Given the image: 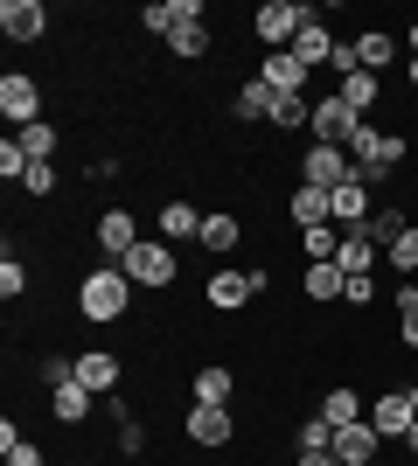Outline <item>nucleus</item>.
Returning <instances> with one entry per match:
<instances>
[{"mask_svg": "<svg viewBox=\"0 0 418 466\" xmlns=\"http://www.w3.org/2000/svg\"><path fill=\"white\" fill-rule=\"evenodd\" d=\"M307 126H314V97H279L265 133H307Z\"/></svg>", "mask_w": 418, "mask_h": 466, "instance_id": "31", "label": "nucleus"}, {"mask_svg": "<svg viewBox=\"0 0 418 466\" xmlns=\"http://www.w3.org/2000/svg\"><path fill=\"white\" fill-rule=\"evenodd\" d=\"M335 91L349 97V112H356V118H377V105H383V77H370V70H349V77H335Z\"/></svg>", "mask_w": 418, "mask_h": 466, "instance_id": "24", "label": "nucleus"}, {"mask_svg": "<svg viewBox=\"0 0 418 466\" xmlns=\"http://www.w3.org/2000/svg\"><path fill=\"white\" fill-rule=\"evenodd\" d=\"M404 42H412V56H418V15H412V21H404Z\"/></svg>", "mask_w": 418, "mask_h": 466, "instance_id": "42", "label": "nucleus"}, {"mask_svg": "<svg viewBox=\"0 0 418 466\" xmlns=\"http://www.w3.org/2000/svg\"><path fill=\"white\" fill-rule=\"evenodd\" d=\"M21 188L36 195V202H49V195H56V160H36V167L21 175Z\"/></svg>", "mask_w": 418, "mask_h": 466, "instance_id": "37", "label": "nucleus"}, {"mask_svg": "<svg viewBox=\"0 0 418 466\" xmlns=\"http://www.w3.org/2000/svg\"><path fill=\"white\" fill-rule=\"evenodd\" d=\"M404 397H412V410H418V376H412V383H404Z\"/></svg>", "mask_w": 418, "mask_h": 466, "instance_id": "44", "label": "nucleus"}, {"mask_svg": "<svg viewBox=\"0 0 418 466\" xmlns=\"http://www.w3.org/2000/svg\"><path fill=\"white\" fill-rule=\"evenodd\" d=\"M238 370L230 362H202L196 376H189V404H238Z\"/></svg>", "mask_w": 418, "mask_h": 466, "instance_id": "14", "label": "nucleus"}, {"mask_svg": "<svg viewBox=\"0 0 418 466\" xmlns=\"http://www.w3.org/2000/svg\"><path fill=\"white\" fill-rule=\"evenodd\" d=\"M293 181L335 195L342 181H356V160H349V147H321V139H307V154H300V175H293Z\"/></svg>", "mask_w": 418, "mask_h": 466, "instance_id": "7", "label": "nucleus"}, {"mask_svg": "<svg viewBox=\"0 0 418 466\" xmlns=\"http://www.w3.org/2000/svg\"><path fill=\"white\" fill-rule=\"evenodd\" d=\"M21 292H28V265L7 251V258H0V299H21Z\"/></svg>", "mask_w": 418, "mask_h": 466, "instance_id": "38", "label": "nucleus"}, {"mask_svg": "<svg viewBox=\"0 0 418 466\" xmlns=\"http://www.w3.org/2000/svg\"><path fill=\"white\" fill-rule=\"evenodd\" d=\"M272 466H300V460H272Z\"/></svg>", "mask_w": 418, "mask_h": 466, "instance_id": "45", "label": "nucleus"}, {"mask_svg": "<svg viewBox=\"0 0 418 466\" xmlns=\"http://www.w3.org/2000/svg\"><path fill=\"white\" fill-rule=\"evenodd\" d=\"M77 355V383L91 390V397H112V390L126 383V355L119 349H70Z\"/></svg>", "mask_w": 418, "mask_h": 466, "instance_id": "8", "label": "nucleus"}, {"mask_svg": "<svg viewBox=\"0 0 418 466\" xmlns=\"http://www.w3.org/2000/svg\"><path fill=\"white\" fill-rule=\"evenodd\" d=\"M342 286H349V272H342L335 258H328V265H300V299H314V307H342Z\"/></svg>", "mask_w": 418, "mask_h": 466, "instance_id": "21", "label": "nucleus"}, {"mask_svg": "<svg viewBox=\"0 0 418 466\" xmlns=\"http://www.w3.org/2000/svg\"><path fill=\"white\" fill-rule=\"evenodd\" d=\"M286 223H293V230H321V223H335V209H328V188H307V181H293V188H286Z\"/></svg>", "mask_w": 418, "mask_h": 466, "instance_id": "16", "label": "nucleus"}, {"mask_svg": "<svg viewBox=\"0 0 418 466\" xmlns=\"http://www.w3.org/2000/svg\"><path fill=\"white\" fill-rule=\"evenodd\" d=\"M307 21H321V7H307V0H259L251 42H265V56H279V49H293V35Z\"/></svg>", "mask_w": 418, "mask_h": 466, "instance_id": "2", "label": "nucleus"}, {"mask_svg": "<svg viewBox=\"0 0 418 466\" xmlns=\"http://www.w3.org/2000/svg\"><path fill=\"white\" fill-rule=\"evenodd\" d=\"M293 452H335V425H328V418H300L293 425Z\"/></svg>", "mask_w": 418, "mask_h": 466, "instance_id": "32", "label": "nucleus"}, {"mask_svg": "<svg viewBox=\"0 0 418 466\" xmlns=\"http://www.w3.org/2000/svg\"><path fill=\"white\" fill-rule=\"evenodd\" d=\"M335 265H342L349 279H356V272H377V265H383V244L370 237V223H356V230H342V251H335Z\"/></svg>", "mask_w": 418, "mask_h": 466, "instance_id": "20", "label": "nucleus"}, {"mask_svg": "<svg viewBox=\"0 0 418 466\" xmlns=\"http://www.w3.org/2000/svg\"><path fill=\"white\" fill-rule=\"evenodd\" d=\"M244 244V216L238 209H209V223H202V251L209 258H230Z\"/></svg>", "mask_w": 418, "mask_h": 466, "instance_id": "23", "label": "nucleus"}, {"mask_svg": "<svg viewBox=\"0 0 418 466\" xmlns=\"http://www.w3.org/2000/svg\"><path fill=\"white\" fill-rule=\"evenodd\" d=\"M126 279H133L139 292H168L181 279V244H168V237L147 244V237H139L133 251H126Z\"/></svg>", "mask_w": 418, "mask_h": 466, "instance_id": "3", "label": "nucleus"}, {"mask_svg": "<svg viewBox=\"0 0 418 466\" xmlns=\"http://www.w3.org/2000/svg\"><path fill=\"white\" fill-rule=\"evenodd\" d=\"M412 466H418V460H412Z\"/></svg>", "mask_w": 418, "mask_h": 466, "instance_id": "46", "label": "nucleus"}, {"mask_svg": "<svg viewBox=\"0 0 418 466\" xmlns=\"http://www.w3.org/2000/svg\"><path fill=\"white\" fill-rule=\"evenodd\" d=\"M383 265H391V279H418V223L383 244Z\"/></svg>", "mask_w": 418, "mask_h": 466, "instance_id": "29", "label": "nucleus"}, {"mask_svg": "<svg viewBox=\"0 0 418 466\" xmlns=\"http://www.w3.org/2000/svg\"><path fill=\"white\" fill-rule=\"evenodd\" d=\"M293 56L307 63V70H328V63H335V35H328V21H307V28H300Z\"/></svg>", "mask_w": 418, "mask_h": 466, "instance_id": "26", "label": "nucleus"}, {"mask_svg": "<svg viewBox=\"0 0 418 466\" xmlns=\"http://www.w3.org/2000/svg\"><path fill=\"white\" fill-rule=\"evenodd\" d=\"M335 460H342V466H377V460H383V439H377V425H370V418L342 425V431H335Z\"/></svg>", "mask_w": 418, "mask_h": 466, "instance_id": "15", "label": "nucleus"}, {"mask_svg": "<svg viewBox=\"0 0 418 466\" xmlns=\"http://www.w3.org/2000/svg\"><path fill=\"white\" fill-rule=\"evenodd\" d=\"M321 418L342 431V425H356V418H370V397H362L356 383H335L328 397H321Z\"/></svg>", "mask_w": 418, "mask_h": 466, "instance_id": "25", "label": "nucleus"}, {"mask_svg": "<svg viewBox=\"0 0 418 466\" xmlns=\"http://www.w3.org/2000/svg\"><path fill=\"white\" fill-rule=\"evenodd\" d=\"M168 49H175L181 63H202L209 49H217V35H209V21H175V35H168Z\"/></svg>", "mask_w": 418, "mask_h": 466, "instance_id": "27", "label": "nucleus"}, {"mask_svg": "<svg viewBox=\"0 0 418 466\" xmlns=\"http://www.w3.org/2000/svg\"><path fill=\"white\" fill-rule=\"evenodd\" d=\"M0 118H7L15 133L42 126V77L36 70H0Z\"/></svg>", "mask_w": 418, "mask_h": 466, "instance_id": "5", "label": "nucleus"}, {"mask_svg": "<svg viewBox=\"0 0 418 466\" xmlns=\"http://www.w3.org/2000/svg\"><path fill=\"white\" fill-rule=\"evenodd\" d=\"M404 84H412V91H418V56H412V63H404Z\"/></svg>", "mask_w": 418, "mask_h": 466, "instance_id": "43", "label": "nucleus"}, {"mask_svg": "<svg viewBox=\"0 0 418 466\" xmlns=\"http://www.w3.org/2000/svg\"><path fill=\"white\" fill-rule=\"evenodd\" d=\"M272 105H279V91L265 77H238V91H230V112L244 118V126H272Z\"/></svg>", "mask_w": 418, "mask_h": 466, "instance_id": "18", "label": "nucleus"}, {"mask_svg": "<svg viewBox=\"0 0 418 466\" xmlns=\"http://www.w3.org/2000/svg\"><path fill=\"white\" fill-rule=\"evenodd\" d=\"M412 397L404 390H383V397H370V425H377V439L383 446H404V431H412Z\"/></svg>", "mask_w": 418, "mask_h": 466, "instance_id": "10", "label": "nucleus"}, {"mask_svg": "<svg viewBox=\"0 0 418 466\" xmlns=\"http://www.w3.org/2000/svg\"><path fill=\"white\" fill-rule=\"evenodd\" d=\"M342 307L362 313V307H377V272H356L349 286H342Z\"/></svg>", "mask_w": 418, "mask_h": 466, "instance_id": "34", "label": "nucleus"}, {"mask_svg": "<svg viewBox=\"0 0 418 466\" xmlns=\"http://www.w3.org/2000/svg\"><path fill=\"white\" fill-rule=\"evenodd\" d=\"M293 237H300L293 251L307 258V265H328V258L342 251V230H335V223H321V230H293Z\"/></svg>", "mask_w": 418, "mask_h": 466, "instance_id": "30", "label": "nucleus"}, {"mask_svg": "<svg viewBox=\"0 0 418 466\" xmlns=\"http://www.w3.org/2000/svg\"><path fill=\"white\" fill-rule=\"evenodd\" d=\"M15 139H21V154H28V160H56V154H63V133L49 126V118H42V126H28V133H15Z\"/></svg>", "mask_w": 418, "mask_h": 466, "instance_id": "33", "label": "nucleus"}, {"mask_svg": "<svg viewBox=\"0 0 418 466\" xmlns=\"http://www.w3.org/2000/svg\"><path fill=\"white\" fill-rule=\"evenodd\" d=\"M133 244H139V216L126 209V202L91 216V251H98L105 265H126V251H133Z\"/></svg>", "mask_w": 418, "mask_h": 466, "instance_id": "6", "label": "nucleus"}, {"mask_svg": "<svg viewBox=\"0 0 418 466\" xmlns=\"http://www.w3.org/2000/svg\"><path fill=\"white\" fill-rule=\"evenodd\" d=\"M202 299H209V313H244L251 299H259V286H251V272H209V286H202Z\"/></svg>", "mask_w": 418, "mask_h": 466, "instance_id": "11", "label": "nucleus"}, {"mask_svg": "<svg viewBox=\"0 0 418 466\" xmlns=\"http://www.w3.org/2000/svg\"><path fill=\"white\" fill-rule=\"evenodd\" d=\"M154 223H160V237H168V244H202V223H209V216H202L189 195H168Z\"/></svg>", "mask_w": 418, "mask_h": 466, "instance_id": "13", "label": "nucleus"}, {"mask_svg": "<svg viewBox=\"0 0 418 466\" xmlns=\"http://www.w3.org/2000/svg\"><path fill=\"white\" fill-rule=\"evenodd\" d=\"M391 63H398V35H391V28H362V35H356V70L383 77Z\"/></svg>", "mask_w": 418, "mask_h": 466, "instance_id": "22", "label": "nucleus"}, {"mask_svg": "<svg viewBox=\"0 0 418 466\" xmlns=\"http://www.w3.org/2000/svg\"><path fill=\"white\" fill-rule=\"evenodd\" d=\"M404 460H418V418H412V431H404Z\"/></svg>", "mask_w": 418, "mask_h": 466, "instance_id": "41", "label": "nucleus"}, {"mask_svg": "<svg viewBox=\"0 0 418 466\" xmlns=\"http://www.w3.org/2000/svg\"><path fill=\"white\" fill-rule=\"evenodd\" d=\"M259 77L272 84L279 97H307V84H314V70H307V63H300L293 49H279V56H265V63H259Z\"/></svg>", "mask_w": 418, "mask_h": 466, "instance_id": "17", "label": "nucleus"}, {"mask_svg": "<svg viewBox=\"0 0 418 466\" xmlns=\"http://www.w3.org/2000/svg\"><path fill=\"white\" fill-rule=\"evenodd\" d=\"M391 307H398V349H418V279L391 286Z\"/></svg>", "mask_w": 418, "mask_h": 466, "instance_id": "28", "label": "nucleus"}, {"mask_svg": "<svg viewBox=\"0 0 418 466\" xmlns=\"http://www.w3.org/2000/svg\"><path fill=\"white\" fill-rule=\"evenodd\" d=\"M28 167H36V160L21 154V139H0V175H7V181H21Z\"/></svg>", "mask_w": 418, "mask_h": 466, "instance_id": "39", "label": "nucleus"}, {"mask_svg": "<svg viewBox=\"0 0 418 466\" xmlns=\"http://www.w3.org/2000/svg\"><path fill=\"white\" fill-rule=\"evenodd\" d=\"M133 279H126V265H91V272L77 279V313L91 320V328H112V320H126L133 313Z\"/></svg>", "mask_w": 418, "mask_h": 466, "instance_id": "1", "label": "nucleus"}, {"mask_svg": "<svg viewBox=\"0 0 418 466\" xmlns=\"http://www.w3.org/2000/svg\"><path fill=\"white\" fill-rule=\"evenodd\" d=\"M0 460H7V466H42V446H36V439H15Z\"/></svg>", "mask_w": 418, "mask_h": 466, "instance_id": "40", "label": "nucleus"}, {"mask_svg": "<svg viewBox=\"0 0 418 466\" xmlns=\"http://www.w3.org/2000/svg\"><path fill=\"white\" fill-rule=\"evenodd\" d=\"M356 126H362V118L349 112V97L328 91V97H314V126H307V139H321V147H349Z\"/></svg>", "mask_w": 418, "mask_h": 466, "instance_id": "9", "label": "nucleus"}, {"mask_svg": "<svg viewBox=\"0 0 418 466\" xmlns=\"http://www.w3.org/2000/svg\"><path fill=\"white\" fill-rule=\"evenodd\" d=\"M112 446H119L126 460H139V452H147V425H139V418H119V425H112Z\"/></svg>", "mask_w": 418, "mask_h": 466, "instance_id": "36", "label": "nucleus"}, {"mask_svg": "<svg viewBox=\"0 0 418 466\" xmlns=\"http://www.w3.org/2000/svg\"><path fill=\"white\" fill-rule=\"evenodd\" d=\"M181 439L196 452H230L238 446V410L230 404H189L181 410Z\"/></svg>", "mask_w": 418, "mask_h": 466, "instance_id": "4", "label": "nucleus"}, {"mask_svg": "<svg viewBox=\"0 0 418 466\" xmlns=\"http://www.w3.org/2000/svg\"><path fill=\"white\" fill-rule=\"evenodd\" d=\"M0 35L7 42H42L49 35V7H42V0H0Z\"/></svg>", "mask_w": 418, "mask_h": 466, "instance_id": "12", "label": "nucleus"}, {"mask_svg": "<svg viewBox=\"0 0 418 466\" xmlns=\"http://www.w3.org/2000/svg\"><path fill=\"white\" fill-rule=\"evenodd\" d=\"M139 28H147V35H175V0H154V7H139Z\"/></svg>", "mask_w": 418, "mask_h": 466, "instance_id": "35", "label": "nucleus"}, {"mask_svg": "<svg viewBox=\"0 0 418 466\" xmlns=\"http://www.w3.org/2000/svg\"><path fill=\"white\" fill-rule=\"evenodd\" d=\"M91 410H98V397H91V390H84L77 376H70V383H63V390H49V418H56L63 431L91 425Z\"/></svg>", "mask_w": 418, "mask_h": 466, "instance_id": "19", "label": "nucleus"}]
</instances>
